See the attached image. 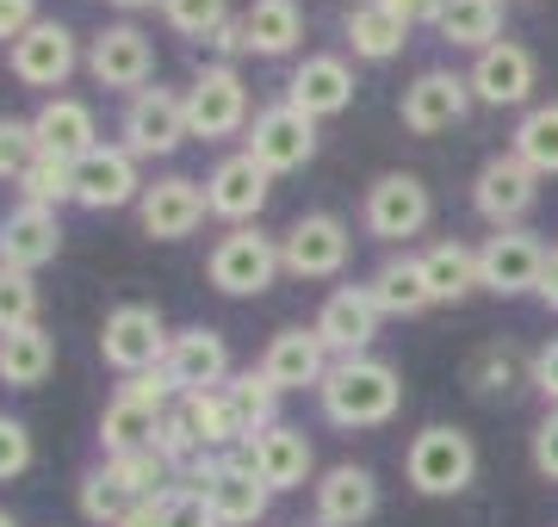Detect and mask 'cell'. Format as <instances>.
<instances>
[{
  "label": "cell",
  "mask_w": 558,
  "mask_h": 527,
  "mask_svg": "<svg viewBox=\"0 0 558 527\" xmlns=\"http://www.w3.org/2000/svg\"><path fill=\"white\" fill-rule=\"evenodd\" d=\"M341 38H348L354 62H391V57H403V44H410V25L391 20L379 0H354V7L341 13Z\"/></svg>",
  "instance_id": "31"
},
{
  "label": "cell",
  "mask_w": 558,
  "mask_h": 527,
  "mask_svg": "<svg viewBox=\"0 0 558 527\" xmlns=\"http://www.w3.org/2000/svg\"><path fill=\"white\" fill-rule=\"evenodd\" d=\"M539 205V174L521 162L515 149H502L472 174V211H478L490 230H515L527 211Z\"/></svg>",
  "instance_id": "13"
},
{
  "label": "cell",
  "mask_w": 558,
  "mask_h": 527,
  "mask_svg": "<svg viewBox=\"0 0 558 527\" xmlns=\"http://www.w3.org/2000/svg\"><path fill=\"white\" fill-rule=\"evenodd\" d=\"M32 131H38L44 156H62V162H81V156L100 149V119H94V106L75 100V94H50V100L32 112Z\"/></svg>",
  "instance_id": "26"
},
{
  "label": "cell",
  "mask_w": 558,
  "mask_h": 527,
  "mask_svg": "<svg viewBox=\"0 0 558 527\" xmlns=\"http://www.w3.org/2000/svg\"><path fill=\"white\" fill-rule=\"evenodd\" d=\"M161 372L174 379L180 397H193V391H218L236 379V366H230V342H223L211 323H193V329H174V342H168V360Z\"/></svg>",
  "instance_id": "19"
},
{
  "label": "cell",
  "mask_w": 558,
  "mask_h": 527,
  "mask_svg": "<svg viewBox=\"0 0 558 527\" xmlns=\"http://www.w3.org/2000/svg\"><path fill=\"white\" fill-rule=\"evenodd\" d=\"M527 372H534V360H521V347H509V342H484L478 354L465 360V385H472V397L497 404V397H509V391L527 385Z\"/></svg>",
  "instance_id": "35"
},
{
  "label": "cell",
  "mask_w": 558,
  "mask_h": 527,
  "mask_svg": "<svg viewBox=\"0 0 558 527\" xmlns=\"http://www.w3.org/2000/svg\"><path fill=\"white\" fill-rule=\"evenodd\" d=\"M403 478L416 497L440 503V497H465L478 478V441L453 422H428L422 434H410L403 446Z\"/></svg>",
  "instance_id": "2"
},
{
  "label": "cell",
  "mask_w": 558,
  "mask_h": 527,
  "mask_svg": "<svg viewBox=\"0 0 558 527\" xmlns=\"http://www.w3.org/2000/svg\"><path fill=\"white\" fill-rule=\"evenodd\" d=\"M242 149H248L267 174H299V168L317 162V119H304L292 100H274V106L255 112Z\"/></svg>",
  "instance_id": "10"
},
{
  "label": "cell",
  "mask_w": 558,
  "mask_h": 527,
  "mask_svg": "<svg viewBox=\"0 0 558 527\" xmlns=\"http://www.w3.org/2000/svg\"><path fill=\"white\" fill-rule=\"evenodd\" d=\"M379 305H373V292L366 285H336L329 298H323V310H317V335H323V347L336 354V360H354V354H373V342H379Z\"/></svg>",
  "instance_id": "21"
},
{
  "label": "cell",
  "mask_w": 558,
  "mask_h": 527,
  "mask_svg": "<svg viewBox=\"0 0 558 527\" xmlns=\"http://www.w3.org/2000/svg\"><path fill=\"white\" fill-rule=\"evenodd\" d=\"M143 162L124 149V143H100L94 156L75 162V205L81 211H119V205L143 199Z\"/></svg>",
  "instance_id": "18"
},
{
  "label": "cell",
  "mask_w": 558,
  "mask_h": 527,
  "mask_svg": "<svg viewBox=\"0 0 558 527\" xmlns=\"http://www.w3.org/2000/svg\"><path fill=\"white\" fill-rule=\"evenodd\" d=\"M124 508H131V497L112 485V471H106V466H94L87 478H81V515H87L94 527H119Z\"/></svg>",
  "instance_id": "43"
},
{
  "label": "cell",
  "mask_w": 558,
  "mask_h": 527,
  "mask_svg": "<svg viewBox=\"0 0 558 527\" xmlns=\"http://www.w3.org/2000/svg\"><path fill=\"white\" fill-rule=\"evenodd\" d=\"M311 515H317V527H366L373 515H379V478L366 466H329L311 485Z\"/></svg>",
  "instance_id": "24"
},
{
  "label": "cell",
  "mask_w": 558,
  "mask_h": 527,
  "mask_svg": "<svg viewBox=\"0 0 558 527\" xmlns=\"http://www.w3.org/2000/svg\"><path fill=\"white\" fill-rule=\"evenodd\" d=\"M81 62H87L81 57V38L62 20H38L20 44H7V75L20 87H44V94H57Z\"/></svg>",
  "instance_id": "12"
},
{
  "label": "cell",
  "mask_w": 558,
  "mask_h": 527,
  "mask_svg": "<svg viewBox=\"0 0 558 527\" xmlns=\"http://www.w3.org/2000/svg\"><path fill=\"white\" fill-rule=\"evenodd\" d=\"M279 273H286V261H279V236H267L260 223L223 230L218 243H211V255H205V280L218 285L223 298H260Z\"/></svg>",
  "instance_id": "3"
},
{
  "label": "cell",
  "mask_w": 558,
  "mask_h": 527,
  "mask_svg": "<svg viewBox=\"0 0 558 527\" xmlns=\"http://www.w3.org/2000/svg\"><path fill=\"white\" fill-rule=\"evenodd\" d=\"M527 459H534V471L546 478V485H558V409H546L534 422V441H527Z\"/></svg>",
  "instance_id": "48"
},
{
  "label": "cell",
  "mask_w": 558,
  "mask_h": 527,
  "mask_svg": "<svg viewBox=\"0 0 558 527\" xmlns=\"http://www.w3.org/2000/svg\"><path fill=\"white\" fill-rule=\"evenodd\" d=\"M180 409H186V422H193V434H199L205 453H230V446H242L236 434V409H230V391H193V397H180Z\"/></svg>",
  "instance_id": "38"
},
{
  "label": "cell",
  "mask_w": 558,
  "mask_h": 527,
  "mask_svg": "<svg viewBox=\"0 0 558 527\" xmlns=\"http://www.w3.org/2000/svg\"><path fill=\"white\" fill-rule=\"evenodd\" d=\"M161 20L174 38H193V44H211L223 25L236 20L230 13V0H161Z\"/></svg>",
  "instance_id": "41"
},
{
  "label": "cell",
  "mask_w": 558,
  "mask_h": 527,
  "mask_svg": "<svg viewBox=\"0 0 558 527\" xmlns=\"http://www.w3.org/2000/svg\"><path fill=\"white\" fill-rule=\"evenodd\" d=\"M534 298L546 310H558V248L546 255V267H539V285H534Z\"/></svg>",
  "instance_id": "53"
},
{
  "label": "cell",
  "mask_w": 558,
  "mask_h": 527,
  "mask_svg": "<svg viewBox=\"0 0 558 527\" xmlns=\"http://www.w3.org/2000/svg\"><path fill=\"white\" fill-rule=\"evenodd\" d=\"M509 149L534 168L539 181H546V174H558V100L527 106V112H521V124H515V137H509Z\"/></svg>",
  "instance_id": "37"
},
{
  "label": "cell",
  "mask_w": 558,
  "mask_h": 527,
  "mask_svg": "<svg viewBox=\"0 0 558 527\" xmlns=\"http://www.w3.org/2000/svg\"><path fill=\"white\" fill-rule=\"evenodd\" d=\"M193 137V124H186V87H143L131 94L119 112V143L137 156V162H168L180 143Z\"/></svg>",
  "instance_id": "4"
},
{
  "label": "cell",
  "mask_w": 558,
  "mask_h": 527,
  "mask_svg": "<svg viewBox=\"0 0 558 527\" xmlns=\"http://www.w3.org/2000/svg\"><path fill=\"white\" fill-rule=\"evenodd\" d=\"M366 292H373L379 317H422V310H435V292H428L422 255H410V248H403V255H385V261L373 267Z\"/></svg>",
  "instance_id": "30"
},
{
  "label": "cell",
  "mask_w": 558,
  "mask_h": 527,
  "mask_svg": "<svg viewBox=\"0 0 558 527\" xmlns=\"http://www.w3.org/2000/svg\"><path fill=\"white\" fill-rule=\"evenodd\" d=\"M168 527H218L205 490H186V485H168Z\"/></svg>",
  "instance_id": "47"
},
{
  "label": "cell",
  "mask_w": 558,
  "mask_h": 527,
  "mask_svg": "<svg viewBox=\"0 0 558 527\" xmlns=\"http://www.w3.org/2000/svg\"><path fill=\"white\" fill-rule=\"evenodd\" d=\"M38 20H44L38 0H0V44H20Z\"/></svg>",
  "instance_id": "49"
},
{
  "label": "cell",
  "mask_w": 558,
  "mask_h": 527,
  "mask_svg": "<svg viewBox=\"0 0 558 527\" xmlns=\"http://www.w3.org/2000/svg\"><path fill=\"white\" fill-rule=\"evenodd\" d=\"M44 310V292H38V273H20V267H0V335L13 329H32Z\"/></svg>",
  "instance_id": "42"
},
{
  "label": "cell",
  "mask_w": 558,
  "mask_h": 527,
  "mask_svg": "<svg viewBox=\"0 0 558 527\" xmlns=\"http://www.w3.org/2000/svg\"><path fill=\"white\" fill-rule=\"evenodd\" d=\"M379 7L391 13V20H403L410 32H416V25H435L440 20V7H447V0H379Z\"/></svg>",
  "instance_id": "51"
},
{
  "label": "cell",
  "mask_w": 558,
  "mask_h": 527,
  "mask_svg": "<svg viewBox=\"0 0 558 527\" xmlns=\"http://www.w3.org/2000/svg\"><path fill=\"white\" fill-rule=\"evenodd\" d=\"M50 372H57V335H50L44 323L0 335V385H13V391H38L44 379H50Z\"/></svg>",
  "instance_id": "32"
},
{
  "label": "cell",
  "mask_w": 558,
  "mask_h": 527,
  "mask_svg": "<svg viewBox=\"0 0 558 527\" xmlns=\"http://www.w3.org/2000/svg\"><path fill=\"white\" fill-rule=\"evenodd\" d=\"M236 20H242V50H248V57L279 62L304 44V7L299 0H248Z\"/></svg>",
  "instance_id": "28"
},
{
  "label": "cell",
  "mask_w": 558,
  "mask_h": 527,
  "mask_svg": "<svg viewBox=\"0 0 558 527\" xmlns=\"http://www.w3.org/2000/svg\"><path fill=\"white\" fill-rule=\"evenodd\" d=\"M317 409L329 428H385L403 409V379L398 366L379 360V354H354V360H336L329 379L317 391Z\"/></svg>",
  "instance_id": "1"
},
{
  "label": "cell",
  "mask_w": 558,
  "mask_h": 527,
  "mask_svg": "<svg viewBox=\"0 0 558 527\" xmlns=\"http://www.w3.org/2000/svg\"><path fill=\"white\" fill-rule=\"evenodd\" d=\"M422 273H428V292H435V305H465L478 285V248L472 243H428L422 248Z\"/></svg>",
  "instance_id": "33"
},
{
  "label": "cell",
  "mask_w": 558,
  "mask_h": 527,
  "mask_svg": "<svg viewBox=\"0 0 558 527\" xmlns=\"http://www.w3.org/2000/svg\"><path fill=\"white\" fill-rule=\"evenodd\" d=\"M186 124L199 143H223V137H248V82H242L236 62H205L199 75L186 82Z\"/></svg>",
  "instance_id": "5"
},
{
  "label": "cell",
  "mask_w": 558,
  "mask_h": 527,
  "mask_svg": "<svg viewBox=\"0 0 558 527\" xmlns=\"http://www.w3.org/2000/svg\"><path fill=\"white\" fill-rule=\"evenodd\" d=\"M267 199H274V174H267L248 149L223 156V162L205 174V211H211V218H223L230 230H236V223H260Z\"/></svg>",
  "instance_id": "17"
},
{
  "label": "cell",
  "mask_w": 558,
  "mask_h": 527,
  "mask_svg": "<svg viewBox=\"0 0 558 527\" xmlns=\"http://www.w3.org/2000/svg\"><path fill=\"white\" fill-rule=\"evenodd\" d=\"M32 162H38V131H32V119H0V181L20 186Z\"/></svg>",
  "instance_id": "44"
},
{
  "label": "cell",
  "mask_w": 558,
  "mask_h": 527,
  "mask_svg": "<svg viewBox=\"0 0 558 527\" xmlns=\"http://www.w3.org/2000/svg\"><path fill=\"white\" fill-rule=\"evenodd\" d=\"M472 82L453 75V69H422L416 82L398 94V119L410 137H440V131H453V124L472 119Z\"/></svg>",
  "instance_id": "11"
},
{
  "label": "cell",
  "mask_w": 558,
  "mask_h": 527,
  "mask_svg": "<svg viewBox=\"0 0 558 527\" xmlns=\"http://www.w3.org/2000/svg\"><path fill=\"white\" fill-rule=\"evenodd\" d=\"M348 255H354V230L336 211H304L279 236V261H286L292 280H341Z\"/></svg>",
  "instance_id": "7"
},
{
  "label": "cell",
  "mask_w": 558,
  "mask_h": 527,
  "mask_svg": "<svg viewBox=\"0 0 558 527\" xmlns=\"http://www.w3.org/2000/svg\"><path fill=\"white\" fill-rule=\"evenodd\" d=\"M20 199L25 205H44V211H62V205H75V162H62V156H44L25 168L20 181Z\"/></svg>",
  "instance_id": "40"
},
{
  "label": "cell",
  "mask_w": 558,
  "mask_h": 527,
  "mask_svg": "<svg viewBox=\"0 0 558 527\" xmlns=\"http://www.w3.org/2000/svg\"><path fill=\"white\" fill-rule=\"evenodd\" d=\"M106 7H119V13H149V7H156L161 13V0H106Z\"/></svg>",
  "instance_id": "54"
},
{
  "label": "cell",
  "mask_w": 558,
  "mask_h": 527,
  "mask_svg": "<svg viewBox=\"0 0 558 527\" xmlns=\"http://www.w3.org/2000/svg\"><path fill=\"white\" fill-rule=\"evenodd\" d=\"M360 82H354V62L348 57H329V50H317V57H304L299 69H292V82H286V100L299 106L304 119H341L348 106H354Z\"/></svg>",
  "instance_id": "22"
},
{
  "label": "cell",
  "mask_w": 558,
  "mask_h": 527,
  "mask_svg": "<svg viewBox=\"0 0 558 527\" xmlns=\"http://www.w3.org/2000/svg\"><path fill=\"white\" fill-rule=\"evenodd\" d=\"M205 218H211L205 211V181H186V174H161L137 199V230L149 243H186Z\"/></svg>",
  "instance_id": "16"
},
{
  "label": "cell",
  "mask_w": 558,
  "mask_h": 527,
  "mask_svg": "<svg viewBox=\"0 0 558 527\" xmlns=\"http://www.w3.org/2000/svg\"><path fill=\"white\" fill-rule=\"evenodd\" d=\"M502 7L509 0H447L440 7V20H435V32H440V44H453V50H490V44L502 38Z\"/></svg>",
  "instance_id": "34"
},
{
  "label": "cell",
  "mask_w": 558,
  "mask_h": 527,
  "mask_svg": "<svg viewBox=\"0 0 558 527\" xmlns=\"http://www.w3.org/2000/svg\"><path fill=\"white\" fill-rule=\"evenodd\" d=\"M119 527H168V490H156V497H143V503L124 508Z\"/></svg>",
  "instance_id": "52"
},
{
  "label": "cell",
  "mask_w": 558,
  "mask_h": 527,
  "mask_svg": "<svg viewBox=\"0 0 558 527\" xmlns=\"http://www.w3.org/2000/svg\"><path fill=\"white\" fill-rule=\"evenodd\" d=\"M168 323H161L156 305H119L106 310L100 323V360L119 372V379H137V372H156L168 360Z\"/></svg>",
  "instance_id": "8"
},
{
  "label": "cell",
  "mask_w": 558,
  "mask_h": 527,
  "mask_svg": "<svg viewBox=\"0 0 558 527\" xmlns=\"http://www.w3.org/2000/svg\"><path fill=\"white\" fill-rule=\"evenodd\" d=\"M248 459H255V471H260V485L274 490H304L311 485V471H317V453H311V434L304 428H292V422H279V428H267L255 446H248Z\"/></svg>",
  "instance_id": "27"
},
{
  "label": "cell",
  "mask_w": 558,
  "mask_h": 527,
  "mask_svg": "<svg viewBox=\"0 0 558 527\" xmlns=\"http://www.w3.org/2000/svg\"><path fill=\"white\" fill-rule=\"evenodd\" d=\"M168 409H174V404H156V397H143V391L119 385V391H112V404H106V416H100L106 459H112V453L156 446V428H161V416H168Z\"/></svg>",
  "instance_id": "29"
},
{
  "label": "cell",
  "mask_w": 558,
  "mask_h": 527,
  "mask_svg": "<svg viewBox=\"0 0 558 527\" xmlns=\"http://www.w3.org/2000/svg\"><path fill=\"white\" fill-rule=\"evenodd\" d=\"M553 248L539 243L527 223L515 230H490L478 243V285L484 292H497V298H521V292H534L539 285V267H546Z\"/></svg>",
  "instance_id": "14"
},
{
  "label": "cell",
  "mask_w": 558,
  "mask_h": 527,
  "mask_svg": "<svg viewBox=\"0 0 558 527\" xmlns=\"http://www.w3.org/2000/svg\"><path fill=\"white\" fill-rule=\"evenodd\" d=\"M0 527H20V522H13V508H0Z\"/></svg>",
  "instance_id": "55"
},
{
  "label": "cell",
  "mask_w": 558,
  "mask_h": 527,
  "mask_svg": "<svg viewBox=\"0 0 558 527\" xmlns=\"http://www.w3.org/2000/svg\"><path fill=\"white\" fill-rule=\"evenodd\" d=\"M62 255V218L44 211V205H13L0 218V267H20V273H38Z\"/></svg>",
  "instance_id": "25"
},
{
  "label": "cell",
  "mask_w": 558,
  "mask_h": 527,
  "mask_svg": "<svg viewBox=\"0 0 558 527\" xmlns=\"http://www.w3.org/2000/svg\"><path fill=\"white\" fill-rule=\"evenodd\" d=\"M205 503H211L218 527H255V522H267L274 490L260 485V471H255V459H248V446H230V453H223V471L205 485Z\"/></svg>",
  "instance_id": "23"
},
{
  "label": "cell",
  "mask_w": 558,
  "mask_h": 527,
  "mask_svg": "<svg viewBox=\"0 0 558 527\" xmlns=\"http://www.w3.org/2000/svg\"><path fill=\"white\" fill-rule=\"evenodd\" d=\"M230 409H236V434H242V446H255L267 428H279V397L286 391H274L267 379H260V366H248V372H236L230 379Z\"/></svg>",
  "instance_id": "36"
},
{
  "label": "cell",
  "mask_w": 558,
  "mask_h": 527,
  "mask_svg": "<svg viewBox=\"0 0 558 527\" xmlns=\"http://www.w3.org/2000/svg\"><path fill=\"white\" fill-rule=\"evenodd\" d=\"M527 385L546 397V409H558V335L534 354V372H527Z\"/></svg>",
  "instance_id": "50"
},
{
  "label": "cell",
  "mask_w": 558,
  "mask_h": 527,
  "mask_svg": "<svg viewBox=\"0 0 558 527\" xmlns=\"http://www.w3.org/2000/svg\"><path fill=\"white\" fill-rule=\"evenodd\" d=\"M465 82H472V100L478 106H527L534 100V87H539V62L527 44L515 38H497L490 50H478L472 57V69H465Z\"/></svg>",
  "instance_id": "15"
},
{
  "label": "cell",
  "mask_w": 558,
  "mask_h": 527,
  "mask_svg": "<svg viewBox=\"0 0 558 527\" xmlns=\"http://www.w3.org/2000/svg\"><path fill=\"white\" fill-rule=\"evenodd\" d=\"M87 75L100 87H112V94H143V87L156 82V44H149V32L131 20H112L100 25L94 38H87Z\"/></svg>",
  "instance_id": "9"
},
{
  "label": "cell",
  "mask_w": 558,
  "mask_h": 527,
  "mask_svg": "<svg viewBox=\"0 0 558 527\" xmlns=\"http://www.w3.org/2000/svg\"><path fill=\"white\" fill-rule=\"evenodd\" d=\"M260 379L274 391H323V379H329V366H336V354L323 347V335L317 329H304V323H292V329H279L274 342L260 347Z\"/></svg>",
  "instance_id": "20"
},
{
  "label": "cell",
  "mask_w": 558,
  "mask_h": 527,
  "mask_svg": "<svg viewBox=\"0 0 558 527\" xmlns=\"http://www.w3.org/2000/svg\"><path fill=\"white\" fill-rule=\"evenodd\" d=\"M32 459H38V441H32V428H25L20 416H7V409H0V485L25 478V471H32Z\"/></svg>",
  "instance_id": "46"
},
{
  "label": "cell",
  "mask_w": 558,
  "mask_h": 527,
  "mask_svg": "<svg viewBox=\"0 0 558 527\" xmlns=\"http://www.w3.org/2000/svg\"><path fill=\"white\" fill-rule=\"evenodd\" d=\"M156 453L168 459V471H174V478H180V471H186V466H193V459L205 453L199 434H193V422H186V409H180V404L168 409V416H161V428H156Z\"/></svg>",
  "instance_id": "45"
},
{
  "label": "cell",
  "mask_w": 558,
  "mask_h": 527,
  "mask_svg": "<svg viewBox=\"0 0 558 527\" xmlns=\"http://www.w3.org/2000/svg\"><path fill=\"white\" fill-rule=\"evenodd\" d=\"M435 218V193L422 174H379V181L366 186V199H360V230L373 236V243H391V248H410V236H422Z\"/></svg>",
  "instance_id": "6"
},
{
  "label": "cell",
  "mask_w": 558,
  "mask_h": 527,
  "mask_svg": "<svg viewBox=\"0 0 558 527\" xmlns=\"http://www.w3.org/2000/svg\"><path fill=\"white\" fill-rule=\"evenodd\" d=\"M106 471H112V485H119L131 503H143V497H156V490L174 485V471H168V459H161L156 446H137V453H112V459H106Z\"/></svg>",
  "instance_id": "39"
}]
</instances>
